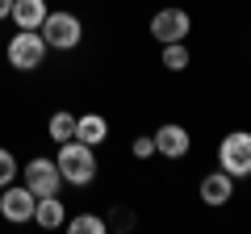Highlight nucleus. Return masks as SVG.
<instances>
[{"mask_svg":"<svg viewBox=\"0 0 251 234\" xmlns=\"http://www.w3.org/2000/svg\"><path fill=\"white\" fill-rule=\"evenodd\" d=\"M67 230L72 234H105L109 226H105V217H97V213H75V217H67Z\"/></svg>","mask_w":251,"mask_h":234,"instance_id":"nucleus-15","label":"nucleus"},{"mask_svg":"<svg viewBox=\"0 0 251 234\" xmlns=\"http://www.w3.org/2000/svg\"><path fill=\"white\" fill-rule=\"evenodd\" d=\"M54 167H59L63 184H72V188H88V184L97 180V146L80 142V138H67V142H59Z\"/></svg>","mask_w":251,"mask_h":234,"instance_id":"nucleus-1","label":"nucleus"},{"mask_svg":"<svg viewBox=\"0 0 251 234\" xmlns=\"http://www.w3.org/2000/svg\"><path fill=\"white\" fill-rule=\"evenodd\" d=\"M46 13H50V9H46V0H13L9 17L17 21V29H38L46 21Z\"/></svg>","mask_w":251,"mask_h":234,"instance_id":"nucleus-11","label":"nucleus"},{"mask_svg":"<svg viewBox=\"0 0 251 234\" xmlns=\"http://www.w3.org/2000/svg\"><path fill=\"white\" fill-rule=\"evenodd\" d=\"M151 138H155V155H163V159H184L188 146H193V138H188V130L180 121H163Z\"/></svg>","mask_w":251,"mask_h":234,"instance_id":"nucleus-9","label":"nucleus"},{"mask_svg":"<svg viewBox=\"0 0 251 234\" xmlns=\"http://www.w3.org/2000/svg\"><path fill=\"white\" fill-rule=\"evenodd\" d=\"M75 138L88 142V146H100L109 138V121L100 113H80V117H75Z\"/></svg>","mask_w":251,"mask_h":234,"instance_id":"nucleus-12","label":"nucleus"},{"mask_svg":"<svg viewBox=\"0 0 251 234\" xmlns=\"http://www.w3.org/2000/svg\"><path fill=\"white\" fill-rule=\"evenodd\" d=\"M188 63H193V54L184 42H163V71H184Z\"/></svg>","mask_w":251,"mask_h":234,"instance_id":"nucleus-14","label":"nucleus"},{"mask_svg":"<svg viewBox=\"0 0 251 234\" xmlns=\"http://www.w3.org/2000/svg\"><path fill=\"white\" fill-rule=\"evenodd\" d=\"M188 29H193V17H188L184 9H176V4H168V9H159L151 17V38L155 42H184Z\"/></svg>","mask_w":251,"mask_h":234,"instance_id":"nucleus-6","label":"nucleus"},{"mask_svg":"<svg viewBox=\"0 0 251 234\" xmlns=\"http://www.w3.org/2000/svg\"><path fill=\"white\" fill-rule=\"evenodd\" d=\"M218 167L234 180H247L251 176V130H230V134L218 142Z\"/></svg>","mask_w":251,"mask_h":234,"instance_id":"nucleus-3","label":"nucleus"},{"mask_svg":"<svg viewBox=\"0 0 251 234\" xmlns=\"http://www.w3.org/2000/svg\"><path fill=\"white\" fill-rule=\"evenodd\" d=\"M17 176H21V163L13 159V151H9V146H0V188H9V184L17 180Z\"/></svg>","mask_w":251,"mask_h":234,"instance_id":"nucleus-16","label":"nucleus"},{"mask_svg":"<svg viewBox=\"0 0 251 234\" xmlns=\"http://www.w3.org/2000/svg\"><path fill=\"white\" fill-rule=\"evenodd\" d=\"M46 134H50V142H67V138H75V113H67V109L50 113V121H46Z\"/></svg>","mask_w":251,"mask_h":234,"instance_id":"nucleus-13","label":"nucleus"},{"mask_svg":"<svg viewBox=\"0 0 251 234\" xmlns=\"http://www.w3.org/2000/svg\"><path fill=\"white\" fill-rule=\"evenodd\" d=\"M34 205H38V197L25 188V184H17L13 180L9 188H0V217L4 222H34Z\"/></svg>","mask_w":251,"mask_h":234,"instance_id":"nucleus-7","label":"nucleus"},{"mask_svg":"<svg viewBox=\"0 0 251 234\" xmlns=\"http://www.w3.org/2000/svg\"><path fill=\"white\" fill-rule=\"evenodd\" d=\"M34 222L42 226V230H59V226H67V205L59 201V192H54V197H38Z\"/></svg>","mask_w":251,"mask_h":234,"instance_id":"nucleus-10","label":"nucleus"},{"mask_svg":"<svg viewBox=\"0 0 251 234\" xmlns=\"http://www.w3.org/2000/svg\"><path fill=\"white\" fill-rule=\"evenodd\" d=\"M9 13H13V0H0V21L9 17Z\"/></svg>","mask_w":251,"mask_h":234,"instance_id":"nucleus-18","label":"nucleus"},{"mask_svg":"<svg viewBox=\"0 0 251 234\" xmlns=\"http://www.w3.org/2000/svg\"><path fill=\"white\" fill-rule=\"evenodd\" d=\"M38 34H42V42L50 46V50H75V46H80V38H84V25H80V17H75V13L50 9V13H46V21L38 25Z\"/></svg>","mask_w":251,"mask_h":234,"instance_id":"nucleus-2","label":"nucleus"},{"mask_svg":"<svg viewBox=\"0 0 251 234\" xmlns=\"http://www.w3.org/2000/svg\"><path fill=\"white\" fill-rule=\"evenodd\" d=\"M197 197H201V205H209V209L230 205V197H234V176H226L222 167H218V171H205L201 184H197Z\"/></svg>","mask_w":251,"mask_h":234,"instance_id":"nucleus-8","label":"nucleus"},{"mask_svg":"<svg viewBox=\"0 0 251 234\" xmlns=\"http://www.w3.org/2000/svg\"><path fill=\"white\" fill-rule=\"evenodd\" d=\"M21 184H25L34 197H54V192L63 188V176H59V167H54V159H29L25 167H21Z\"/></svg>","mask_w":251,"mask_h":234,"instance_id":"nucleus-5","label":"nucleus"},{"mask_svg":"<svg viewBox=\"0 0 251 234\" xmlns=\"http://www.w3.org/2000/svg\"><path fill=\"white\" fill-rule=\"evenodd\" d=\"M46 50L50 46L42 42V34L38 29H17V34L9 38V67L13 71H38V67L46 63Z\"/></svg>","mask_w":251,"mask_h":234,"instance_id":"nucleus-4","label":"nucleus"},{"mask_svg":"<svg viewBox=\"0 0 251 234\" xmlns=\"http://www.w3.org/2000/svg\"><path fill=\"white\" fill-rule=\"evenodd\" d=\"M130 151H134V159H151V155H155V138L151 134H138L134 142H130Z\"/></svg>","mask_w":251,"mask_h":234,"instance_id":"nucleus-17","label":"nucleus"}]
</instances>
